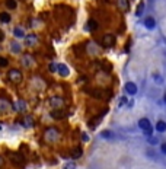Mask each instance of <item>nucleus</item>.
Segmentation results:
<instances>
[{"instance_id":"1","label":"nucleus","mask_w":166,"mask_h":169,"mask_svg":"<svg viewBox=\"0 0 166 169\" xmlns=\"http://www.w3.org/2000/svg\"><path fill=\"white\" fill-rule=\"evenodd\" d=\"M138 127L143 130V133L146 135H151V133H153V128H151V125H150V121L147 118H141L140 121H138Z\"/></svg>"},{"instance_id":"2","label":"nucleus","mask_w":166,"mask_h":169,"mask_svg":"<svg viewBox=\"0 0 166 169\" xmlns=\"http://www.w3.org/2000/svg\"><path fill=\"white\" fill-rule=\"evenodd\" d=\"M7 77H9V80H12L13 83H20V82H22V73H20V70H17V68H12V70L7 73Z\"/></svg>"},{"instance_id":"3","label":"nucleus","mask_w":166,"mask_h":169,"mask_svg":"<svg viewBox=\"0 0 166 169\" xmlns=\"http://www.w3.org/2000/svg\"><path fill=\"white\" fill-rule=\"evenodd\" d=\"M102 45L109 48V47H114L115 45V36L114 35H105L102 38Z\"/></svg>"},{"instance_id":"4","label":"nucleus","mask_w":166,"mask_h":169,"mask_svg":"<svg viewBox=\"0 0 166 169\" xmlns=\"http://www.w3.org/2000/svg\"><path fill=\"white\" fill-rule=\"evenodd\" d=\"M45 138H47L48 141L57 140V138H58V131H57L55 128H48V130L45 131Z\"/></svg>"},{"instance_id":"5","label":"nucleus","mask_w":166,"mask_h":169,"mask_svg":"<svg viewBox=\"0 0 166 169\" xmlns=\"http://www.w3.org/2000/svg\"><path fill=\"white\" fill-rule=\"evenodd\" d=\"M125 90H127V93H130V95H135V93H137V84L133 83V82H127V83H125Z\"/></svg>"},{"instance_id":"6","label":"nucleus","mask_w":166,"mask_h":169,"mask_svg":"<svg viewBox=\"0 0 166 169\" xmlns=\"http://www.w3.org/2000/svg\"><path fill=\"white\" fill-rule=\"evenodd\" d=\"M36 41H38V38H36V35H33V34L28 35V36L25 38V42H26V45H28V47L35 45V44H36Z\"/></svg>"},{"instance_id":"7","label":"nucleus","mask_w":166,"mask_h":169,"mask_svg":"<svg viewBox=\"0 0 166 169\" xmlns=\"http://www.w3.org/2000/svg\"><path fill=\"white\" fill-rule=\"evenodd\" d=\"M144 26H146L147 29H153V28L156 26V20H154L151 16H147L146 19H144Z\"/></svg>"},{"instance_id":"8","label":"nucleus","mask_w":166,"mask_h":169,"mask_svg":"<svg viewBox=\"0 0 166 169\" xmlns=\"http://www.w3.org/2000/svg\"><path fill=\"white\" fill-rule=\"evenodd\" d=\"M13 108H15V111H17V112H22V111L26 109V103L23 101H17V102H15Z\"/></svg>"},{"instance_id":"9","label":"nucleus","mask_w":166,"mask_h":169,"mask_svg":"<svg viewBox=\"0 0 166 169\" xmlns=\"http://www.w3.org/2000/svg\"><path fill=\"white\" fill-rule=\"evenodd\" d=\"M57 71H58L61 76H68V73H70V71H68V67L64 66V64H58V66H57Z\"/></svg>"},{"instance_id":"10","label":"nucleus","mask_w":166,"mask_h":169,"mask_svg":"<svg viewBox=\"0 0 166 169\" xmlns=\"http://www.w3.org/2000/svg\"><path fill=\"white\" fill-rule=\"evenodd\" d=\"M86 29H87V31H96V29H98V22L93 20V19H90V20L87 22V25H86Z\"/></svg>"},{"instance_id":"11","label":"nucleus","mask_w":166,"mask_h":169,"mask_svg":"<svg viewBox=\"0 0 166 169\" xmlns=\"http://www.w3.org/2000/svg\"><path fill=\"white\" fill-rule=\"evenodd\" d=\"M32 61H33V58L31 57V55H23V58H22V64L25 66V67H29V66H32Z\"/></svg>"},{"instance_id":"12","label":"nucleus","mask_w":166,"mask_h":169,"mask_svg":"<svg viewBox=\"0 0 166 169\" xmlns=\"http://www.w3.org/2000/svg\"><path fill=\"white\" fill-rule=\"evenodd\" d=\"M10 108V103L4 99H0V112H6Z\"/></svg>"},{"instance_id":"13","label":"nucleus","mask_w":166,"mask_h":169,"mask_svg":"<svg viewBox=\"0 0 166 169\" xmlns=\"http://www.w3.org/2000/svg\"><path fill=\"white\" fill-rule=\"evenodd\" d=\"M156 130H157L159 133H165L166 131V122L165 121H157V122H156Z\"/></svg>"},{"instance_id":"14","label":"nucleus","mask_w":166,"mask_h":169,"mask_svg":"<svg viewBox=\"0 0 166 169\" xmlns=\"http://www.w3.org/2000/svg\"><path fill=\"white\" fill-rule=\"evenodd\" d=\"M10 51H12V52H15V54L20 52V45L17 44L16 41H12V42H10Z\"/></svg>"},{"instance_id":"15","label":"nucleus","mask_w":166,"mask_h":169,"mask_svg":"<svg viewBox=\"0 0 166 169\" xmlns=\"http://www.w3.org/2000/svg\"><path fill=\"white\" fill-rule=\"evenodd\" d=\"M0 22H3V23H9V22H10V15L6 13V12H1V13H0Z\"/></svg>"},{"instance_id":"16","label":"nucleus","mask_w":166,"mask_h":169,"mask_svg":"<svg viewBox=\"0 0 166 169\" xmlns=\"http://www.w3.org/2000/svg\"><path fill=\"white\" fill-rule=\"evenodd\" d=\"M10 160H13L15 163H22L23 157L20 154H17V153H13V154H10Z\"/></svg>"},{"instance_id":"17","label":"nucleus","mask_w":166,"mask_h":169,"mask_svg":"<svg viewBox=\"0 0 166 169\" xmlns=\"http://www.w3.org/2000/svg\"><path fill=\"white\" fill-rule=\"evenodd\" d=\"M51 105H52V108H58V105H61V99H58V98H51L50 99Z\"/></svg>"},{"instance_id":"18","label":"nucleus","mask_w":166,"mask_h":169,"mask_svg":"<svg viewBox=\"0 0 166 169\" xmlns=\"http://www.w3.org/2000/svg\"><path fill=\"white\" fill-rule=\"evenodd\" d=\"M13 34H15V36H17V38H23V29L22 28H15L13 29Z\"/></svg>"},{"instance_id":"19","label":"nucleus","mask_w":166,"mask_h":169,"mask_svg":"<svg viewBox=\"0 0 166 169\" xmlns=\"http://www.w3.org/2000/svg\"><path fill=\"white\" fill-rule=\"evenodd\" d=\"M143 9H144V3H140L137 6V10H135V16H140L143 13Z\"/></svg>"},{"instance_id":"20","label":"nucleus","mask_w":166,"mask_h":169,"mask_svg":"<svg viewBox=\"0 0 166 169\" xmlns=\"http://www.w3.org/2000/svg\"><path fill=\"white\" fill-rule=\"evenodd\" d=\"M118 6H119L121 9H124V10H127V9H128L127 0H118Z\"/></svg>"},{"instance_id":"21","label":"nucleus","mask_w":166,"mask_h":169,"mask_svg":"<svg viewBox=\"0 0 166 169\" xmlns=\"http://www.w3.org/2000/svg\"><path fill=\"white\" fill-rule=\"evenodd\" d=\"M9 66V60L6 57H0V67H7Z\"/></svg>"},{"instance_id":"22","label":"nucleus","mask_w":166,"mask_h":169,"mask_svg":"<svg viewBox=\"0 0 166 169\" xmlns=\"http://www.w3.org/2000/svg\"><path fill=\"white\" fill-rule=\"evenodd\" d=\"M73 157H76V159H79L80 156H82V149L80 147H77V149H74L73 150V154H71Z\"/></svg>"},{"instance_id":"23","label":"nucleus","mask_w":166,"mask_h":169,"mask_svg":"<svg viewBox=\"0 0 166 169\" xmlns=\"http://www.w3.org/2000/svg\"><path fill=\"white\" fill-rule=\"evenodd\" d=\"M25 127H32V118L31 117H26V118L23 119V122H22Z\"/></svg>"},{"instance_id":"24","label":"nucleus","mask_w":166,"mask_h":169,"mask_svg":"<svg viewBox=\"0 0 166 169\" xmlns=\"http://www.w3.org/2000/svg\"><path fill=\"white\" fill-rule=\"evenodd\" d=\"M6 6H7L9 9H15V7H16V1H15V0H7V1H6Z\"/></svg>"},{"instance_id":"25","label":"nucleus","mask_w":166,"mask_h":169,"mask_svg":"<svg viewBox=\"0 0 166 169\" xmlns=\"http://www.w3.org/2000/svg\"><path fill=\"white\" fill-rule=\"evenodd\" d=\"M100 135H102L103 138H111V137H112V133L106 130V131H102V133H100Z\"/></svg>"},{"instance_id":"26","label":"nucleus","mask_w":166,"mask_h":169,"mask_svg":"<svg viewBox=\"0 0 166 169\" xmlns=\"http://www.w3.org/2000/svg\"><path fill=\"white\" fill-rule=\"evenodd\" d=\"M149 143H150V144H157L159 141H157V138H156V137H151V135H150V138H149Z\"/></svg>"},{"instance_id":"27","label":"nucleus","mask_w":166,"mask_h":169,"mask_svg":"<svg viewBox=\"0 0 166 169\" xmlns=\"http://www.w3.org/2000/svg\"><path fill=\"white\" fill-rule=\"evenodd\" d=\"M64 169H76V166H74V163H66V166H64Z\"/></svg>"},{"instance_id":"28","label":"nucleus","mask_w":166,"mask_h":169,"mask_svg":"<svg viewBox=\"0 0 166 169\" xmlns=\"http://www.w3.org/2000/svg\"><path fill=\"white\" fill-rule=\"evenodd\" d=\"M51 117L58 118V117H61V114H60V112H57V111H52V112H51Z\"/></svg>"},{"instance_id":"29","label":"nucleus","mask_w":166,"mask_h":169,"mask_svg":"<svg viewBox=\"0 0 166 169\" xmlns=\"http://www.w3.org/2000/svg\"><path fill=\"white\" fill-rule=\"evenodd\" d=\"M50 70H51V71H57V64L51 63V64H50Z\"/></svg>"},{"instance_id":"30","label":"nucleus","mask_w":166,"mask_h":169,"mask_svg":"<svg viewBox=\"0 0 166 169\" xmlns=\"http://www.w3.org/2000/svg\"><path fill=\"white\" fill-rule=\"evenodd\" d=\"M125 102H127V98H125V96H122V98L119 99V106H121V105H124Z\"/></svg>"},{"instance_id":"31","label":"nucleus","mask_w":166,"mask_h":169,"mask_svg":"<svg viewBox=\"0 0 166 169\" xmlns=\"http://www.w3.org/2000/svg\"><path fill=\"white\" fill-rule=\"evenodd\" d=\"M160 150H162V153H165L166 154V143H163V144L160 146Z\"/></svg>"},{"instance_id":"32","label":"nucleus","mask_w":166,"mask_h":169,"mask_svg":"<svg viewBox=\"0 0 166 169\" xmlns=\"http://www.w3.org/2000/svg\"><path fill=\"white\" fill-rule=\"evenodd\" d=\"M82 140H83V141H87V140H89V135H87V134H83L82 135Z\"/></svg>"},{"instance_id":"33","label":"nucleus","mask_w":166,"mask_h":169,"mask_svg":"<svg viewBox=\"0 0 166 169\" xmlns=\"http://www.w3.org/2000/svg\"><path fill=\"white\" fill-rule=\"evenodd\" d=\"M3 39H4V32H3V31H0V42H1Z\"/></svg>"},{"instance_id":"34","label":"nucleus","mask_w":166,"mask_h":169,"mask_svg":"<svg viewBox=\"0 0 166 169\" xmlns=\"http://www.w3.org/2000/svg\"><path fill=\"white\" fill-rule=\"evenodd\" d=\"M1 165H3V159L0 157V166H1Z\"/></svg>"},{"instance_id":"35","label":"nucleus","mask_w":166,"mask_h":169,"mask_svg":"<svg viewBox=\"0 0 166 169\" xmlns=\"http://www.w3.org/2000/svg\"><path fill=\"white\" fill-rule=\"evenodd\" d=\"M165 102H166V95H165Z\"/></svg>"},{"instance_id":"36","label":"nucleus","mask_w":166,"mask_h":169,"mask_svg":"<svg viewBox=\"0 0 166 169\" xmlns=\"http://www.w3.org/2000/svg\"><path fill=\"white\" fill-rule=\"evenodd\" d=\"M0 130H1V125H0Z\"/></svg>"}]
</instances>
